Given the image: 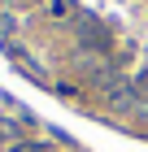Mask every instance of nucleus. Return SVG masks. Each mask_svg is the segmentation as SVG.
<instances>
[]
</instances>
